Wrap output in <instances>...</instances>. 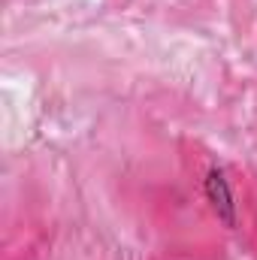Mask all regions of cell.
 I'll use <instances>...</instances> for the list:
<instances>
[{
	"instance_id": "cell-1",
	"label": "cell",
	"mask_w": 257,
	"mask_h": 260,
	"mask_svg": "<svg viewBox=\"0 0 257 260\" xmlns=\"http://www.w3.org/2000/svg\"><path fill=\"white\" fill-rule=\"evenodd\" d=\"M203 188H206V200H209L212 212L218 215V221L224 227H236V197H233V185H230L227 173L221 167H212L206 173Z\"/></svg>"
}]
</instances>
